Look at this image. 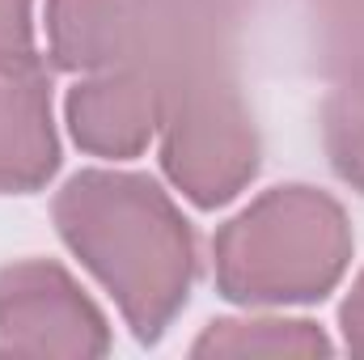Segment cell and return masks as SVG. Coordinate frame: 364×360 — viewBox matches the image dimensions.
<instances>
[{
  "label": "cell",
  "instance_id": "6da1fadb",
  "mask_svg": "<svg viewBox=\"0 0 364 360\" xmlns=\"http://www.w3.org/2000/svg\"><path fill=\"white\" fill-rule=\"evenodd\" d=\"M55 233L110 292L140 344H157L186 309L199 246L174 195L149 174L81 170L51 199Z\"/></svg>",
  "mask_w": 364,
  "mask_h": 360
},
{
  "label": "cell",
  "instance_id": "7a4b0ae2",
  "mask_svg": "<svg viewBox=\"0 0 364 360\" xmlns=\"http://www.w3.org/2000/svg\"><path fill=\"white\" fill-rule=\"evenodd\" d=\"M352 250L343 203L309 182H284L216 229L212 268L225 301L284 309L331 297L352 268Z\"/></svg>",
  "mask_w": 364,
  "mask_h": 360
},
{
  "label": "cell",
  "instance_id": "30bf717a",
  "mask_svg": "<svg viewBox=\"0 0 364 360\" xmlns=\"http://www.w3.org/2000/svg\"><path fill=\"white\" fill-rule=\"evenodd\" d=\"M318 123H322V149L331 170L364 195V77L335 81Z\"/></svg>",
  "mask_w": 364,
  "mask_h": 360
},
{
  "label": "cell",
  "instance_id": "5b68a950",
  "mask_svg": "<svg viewBox=\"0 0 364 360\" xmlns=\"http://www.w3.org/2000/svg\"><path fill=\"white\" fill-rule=\"evenodd\" d=\"M110 352V322L73 271L51 259H17L0 268V356H68Z\"/></svg>",
  "mask_w": 364,
  "mask_h": 360
},
{
  "label": "cell",
  "instance_id": "4fadbf2b",
  "mask_svg": "<svg viewBox=\"0 0 364 360\" xmlns=\"http://www.w3.org/2000/svg\"><path fill=\"white\" fill-rule=\"evenodd\" d=\"M339 335L352 356H364V268L356 271V280L339 305Z\"/></svg>",
  "mask_w": 364,
  "mask_h": 360
},
{
  "label": "cell",
  "instance_id": "ba28073f",
  "mask_svg": "<svg viewBox=\"0 0 364 360\" xmlns=\"http://www.w3.org/2000/svg\"><path fill=\"white\" fill-rule=\"evenodd\" d=\"M331 335L309 318L242 314L216 318L191 344V356H331Z\"/></svg>",
  "mask_w": 364,
  "mask_h": 360
},
{
  "label": "cell",
  "instance_id": "3957f363",
  "mask_svg": "<svg viewBox=\"0 0 364 360\" xmlns=\"http://www.w3.org/2000/svg\"><path fill=\"white\" fill-rule=\"evenodd\" d=\"M157 153L170 186L195 208L233 203L263 166V140L242 97L233 47H195L161 73Z\"/></svg>",
  "mask_w": 364,
  "mask_h": 360
},
{
  "label": "cell",
  "instance_id": "8fae6325",
  "mask_svg": "<svg viewBox=\"0 0 364 360\" xmlns=\"http://www.w3.org/2000/svg\"><path fill=\"white\" fill-rule=\"evenodd\" d=\"M186 30L208 34V38H225L237 43V30L250 13V0H161Z\"/></svg>",
  "mask_w": 364,
  "mask_h": 360
},
{
  "label": "cell",
  "instance_id": "7c38bea8",
  "mask_svg": "<svg viewBox=\"0 0 364 360\" xmlns=\"http://www.w3.org/2000/svg\"><path fill=\"white\" fill-rule=\"evenodd\" d=\"M38 60L34 43V0H0V64Z\"/></svg>",
  "mask_w": 364,
  "mask_h": 360
},
{
  "label": "cell",
  "instance_id": "52a82bcc",
  "mask_svg": "<svg viewBox=\"0 0 364 360\" xmlns=\"http://www.w3.org/2000/svg\"><path fill=\"white\" fill-rule=\"evenodd\" d=\"M60 170L51 73L43 60L0 64V195L43 191Z\"/></svg>",
  "mask_w": 364,
  "mask_h": 360
},
{
  "label": "cell",
  "instance_id": "9c48e42d",
  "mask_svg": "<svg viewBox=\"0 0 364 360\" xmlns=\"http://www.w3.org/2000/svg\"><path fill=\"white\" fill-rule=\"evenodd\" d=\"M314 64L331 81L364 77V0H301Z\"/></svg>",
  "mask_w": 364,
  "mask_h": 360
},
{
  "label": "cell",
  "instance_id": "8992f818",
  "mask_svg": "<svg viewBox=\"0 0 364 360\" xmlns=\"http://www.w3.org/2000/svg\"><path fill=\"white\" fill-rule=\"evenodd\" d=\"M64 123L81 153L102 162L140 157L161 127V73L110 68L85 73L64 97Z\"/></svg>",
  "mask_w": 364,
  "mask_h": 360
},
{
  "label": "cell",
  "instance_id": "277c9868",
  "mask_svg": "<svg viewBox=\"0 0 364 360\" xmlns=\"http://www.w3.org/2000/svg\"><path fill=\"white\" fill-rule=\"evenodd\" d=\"M47 55L64 73L157 68L166 73L195 47H233L186 30L161 0H47Z\"/></svg>",
  "mask_w": 364,
  "mask_h": 360
}]
</instances>
